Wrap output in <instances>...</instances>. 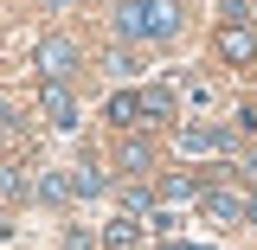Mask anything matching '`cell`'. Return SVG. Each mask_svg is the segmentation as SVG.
Listing matches in <instances>:
<instances>
[{
    "instance_id": "cell-1",
    "label": "cell",
    "mask_w": 257,
    "mask_h": 250,
    "mask_svg": "<svg viewBox=\"0 0 257 250\" xmlns=\"http://www.w3.org/2000/svg\"><path fill=\"white\" fill-rule=\"evenodd\" d=\"M116 32L135 45H161L180 32V0H122L116 7Z\"/></svg>"
},
{
    "instance_id": "cell-2",
    "label": "cell",
    "mask_w": 257,
    "mask_h": 250,
    "mask_svg": "<svg viewBox=\"0 0 257 250\" xmlns=\"http://www.w3.org/2000/svg\"><path fill=\"white\" fill-rule=\"evenodd\" d=\"M32 64H39L45 84H71V71H77V39H71V32H45L39 52H32Z\"/></svg>"
},
{
    "instance_id": "cell-3",
    "label": "cell",
    "mask_w": 257,
    "mask_h": 250,
    "mask_svg": "<svg viewBox=\"0 0 257 250\" xmlns=\"http://www.w3.org/2000/svg\"><path fill=\"white\" fill-rule=\"evenodd\" d=\"M174 148H180V154H231L238 135H231L225 122H187L180 135H174Z\"/></svg>"
},
{
    "instance_id": "cell-4",
    "label": "cell",
    "mask_w": 257,
    "mask_h": 250,
    "mask_svg": "<svg viewBox=\"0 0 257 250\" xmlns=\"http://www.w3.org/2000/svg\"><path fill=\"white\" fill-rule=\"evenodd\" d=\"M39 116L52 128H77V96H71V84H39Z\"/></svg>"
},
{
    "instance_id": "cell-5",
    "label": "cell",
    "mask_w": 257,
    "mask_h": 250,
    "mask_svg": "<svg viewBox=\"0 0 257 250\" xmlns=\"http://www.w3.org/2000/svg\"><path fill=\"white\" fill-rule=\"evenodd\" d=\"M219 58L231 64V71H244V64L257 58V39H251V26H219Z\"/></svg>"
},
{
    "instance_id": "cell-6",
    "label": "cell",
    "mask_w": 257,
    "mask_h": 250,
    "mask_svg": "<svg viewBox=\"0 0 257 250\" xmlns=\"http://www.w3.org/2000/svg\"><path fill=\"white\" fill-rule=\"evenodd\" d=\"M199 205H206V218H212V224H238V218H244V199H238V192H225V186H206Z\"/></svg>"
},
{
    "instance_id": "cell-7",
    "label": "cell",
    "mask_w": 257,
    "mask_h": 250,
    "mask_svg": "<svg viewBox=\"0 0 257 250\" xmlns=\"http://www.w3.org/2000/svg\"><path fill=\"white\" fill-rule=\"evenodd\" d=\"M187 199H206V186H199L193 173H167V180H161V205H187Z\"/></svg>"
},
{
    "instance_id": "cell-8",
    "label": "cell",
    "mask_w": 257,
    "mask_h": 250,
    "mask_svg": "<svg viewBox=\"0 0 257 250\" xmlns=\"http://www.w3.org/2000/svg\"><path fill=\"white\" fill-rule=\"evenodd\" d=\"M109 122H116V135H122V128H142V96L116 90V96H109Z\"/></svg>"
},
{
    "instance_id": "cell-9",
    "label": "cell",
    "mask_w": 257,
    "mask_h": 250,
    "mask_svg": "<svg viewBox=\"0 0 257 250\" xmlns=\"http://www.w3.org/2000/svg\"><path fill=\"white\" fill-rule=\"evenodd\" d=\"M142 231H148V224H135V218H109L103 224V244L109 250H142Z\"/></svg>"
},
{
    "instance_id": "cell-10",
    "label": "cell",
    "mask_w": 257,
    "mask_h": 250,
    "mask_svg": "<svg viewBox=\"0 0 257 250\" xmlns=\"http://www.w3.org/2000/svg\"><path fill=\"white\" fill-rule=\"evenodd\" d=\"M174 116V90L155 84V90H142V122H167Z\"/></svg>"
},
{
    "instance_id": "cell-11",
    "label": "cell",
    "mask_w": 257,
    "mask_h": 250,
    "mask_svg": "<svg viewBox=\"0 0 257 250\" xmlns=\"http://www.w3.org/2000/svg\"><path fill=\"white\" fill-rule=\"evenodd\" d=\"M116 160H122L128 173H142V167H148V160H155V148H148V141H142V135H122V141H116Z\"/></svg>"
},
{
    "instance_id": "cell-12",
    "label": "cell",
    "mask_w": 257,
    "mask_h": 250,
    "mask_svg": "<svg viewBox=\"0 0 257 250\" xmlns=\"http://www.w3.org/2000/svg\"><path fill=\"white\" fill-rule=\"evenodd\" d=\"M39 199H45V205H71V199H77V180H71V173H45V180H39Z\"/></svg>"
},
{
    "instance_id": "cell-13",
    "label": "cell",
    "mask_w": 257,
    "mask_h": 250,
    "mask_svg": "<svg viewBox=\"0 0 257 250\" xmlns=\"http://www.w3.org/2000/svg\"><path fill=\"white\" fill-rule=\"evenodd\" d=\"M161 205H155V192H142V186H122V218H155Z\"/></svg>"
},
{
    "instance_id": "cell-14",
    "label": "cell",
    "mask_w": 257,
    "mask_h": 250,
    "mask_svg": "<svg viewBox=\"0 0 257 250\" xmlns=\"http://www.w3.org/2000/svg\"><path fill=\"white\" fill-rule=\"evenodd\" d=\"M96 192H109V180H103L96 167H84V173H77V199H96Z\"/></svg>"
},
{
    "instance_id": "cell-15",
    "label": "cell",
    "mask_w": 257,
    "mask_h": 250,
    "mask_svg": "<svg viewBox=\"0 0 257 250\" xmlns=\"http://www.w3.org/2000/svg\"><path fill=\"white\" fill-rule=\"evenodd\" d=\"M0 148H26V128H20V116H0Z\"/></svg>"
},
{
    "instance_id": "cell-16",
    "label": "cell",
    "mask_w": 257,
    "mask_h": 250,
    "mask_svg": "<svg viewBox=\"0 0 257 250\" xmlns=\"http://www.w3.org/2000/svg\"><path fill=\"white\" fill-rule=\"evenodd\" d=\"M13 192H26V180H20V173H13V167L0 160V199H13Z\"/></svg>"
},
{
    "instance_id": "cell-17",
    "label": "cell",
    "mask_w": 257,
    "mask_h": 250,
    "mask_svg": "<svg viewBox=\"0 0 257 250\" xmlns=\"http://www.w3.org/2000/svg\"><path fill=\"white\" fill-rule=\"evenodd\" d=\"M251 20V0H225V26H244Z\"/></svg>"
},
{
    "instance_id": "cell-18",
    "label": "cell",
    "mask_w": 257,
    "mask_h": 250,
    "mask_svg": "<svg viewBox=\"0 0 257 250\" xmlns=\"http://www.w3.org/2000/svg\"><path fill=\"white\" fill-rule=\"evenodd\" d=\"M244 218H251V224H257V199H244Z\"/></svg>"
},
{
    "instance_id": "cell-19",
    "label": "cell",
    "mask_w": 257,
    "mask_h": 250,
    "mask_svg": "<svg viewBox=\"0 0 257 250\" xmlns=\"http://www.w3.org/2000/svg\"><path fill=\"white\" fill-rule=\"evenodd\" d=\"M244 173H251V180H257V154H251V160H244Z\"/></svg>"
},
{
    "instance_id": "cell-20",
    "label": "cell",
    "mask_w": 257,
    "mask_h": 250,
    "mask_svg": "<svg viewBox=\"0 0 257 250\" xmlns=\"http://www.w3.org/2000/svg\"><path fill=\"white\" fill-rule=\"evenodd\" d=\"M167 250H206V244H167Z\"/></svg>"
},
{
    "instance_id": "cell-21",
    "label": "cell",
    "mask_w": 257,
    "mask_h": 250,
    "mask_svg": "<svg viewBox=\"0 0 257 250\" xmlns=\"http://www.w3.org/2000/svg\"><path fill=\"white\" fill-rule=\"evenodd\" d=\"M45 7H64V0H45Z\"/></svg>"
},
{
    "instance_id": "cell-22",
    "label": "cell",
    "mask_w": 257,
    "mask_h": 250,
    "mask_svg": "<svg viewBox=\"0 0 257 250\" xmlns=\"http://www.w3.org/2000/svg\"><path fill=\"white\" fill-rule=\"evenodd\" d=\"M0 116H7V109H0Z\"/></svg>"
}]
</instances>
